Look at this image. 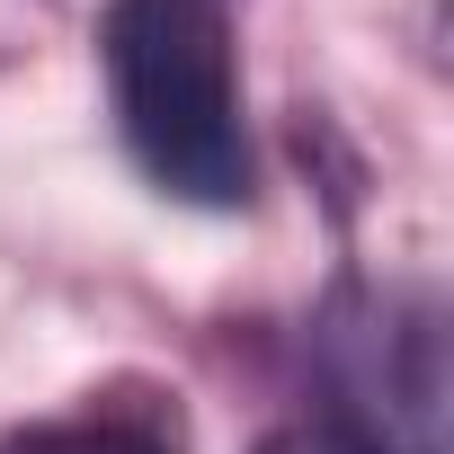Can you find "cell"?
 Instances as JSON below:
<instances>
[{"label": "cell", "instance_id": "obj_1", "mask_svg": "<svg viewBox=\"0 0 454 454\" xmlns=\"http://www.w3.org/2000/svg\"><path fill=\"white\" fill-rule=\"evenodd\" d=\"M107 90L134 160L152 187L187 205H241L250 196V143H241V90H232V27L223 0H107Z\"/></svg>", "mask_w": 454, "mask_h": 454}, {"label": "cell", "instance_id": "obj_2", "mask_svg": "<svg viewBox=\"0 0 454 454\" xmlns=\"http://www.w3.org/2000/svg\"><path fill=\"white\" fill-rule=\"evenodd\" d=\"M330 383L339 419L365 454H436L445 419V321L419 294H339L330 312Z\"/></svg>", "mask_w": 454, "mask_h": 454}, {"label": "cell", "instance_id": "obj_3", "mask_svg": "<svg viewBox=\"0 0 454 454\" xmlns=\"http://www.w3.org/2000/svg\"><path fill=\"white\" fill-rule=\"evenodd\" d=\"M0 454H178V427L152 410H90V419H45L0 436Z\"/></svg>", "mask_w": 454, "mask_h": 454}, {"label": "cell", "instance_id": "obj_4", "mask_svg": "<svg viewBox=\"0 0 454 454\" xmlns=\"http://www.w3.org/2000/svg\"><path fill=\"white\" fill-rule=\"evenodd\" d=\"M259 454H365L348 427H330V419H294V427H277Z\"/></svg>", "mask_w": 454, "mask_h": 454}]
</instances>
